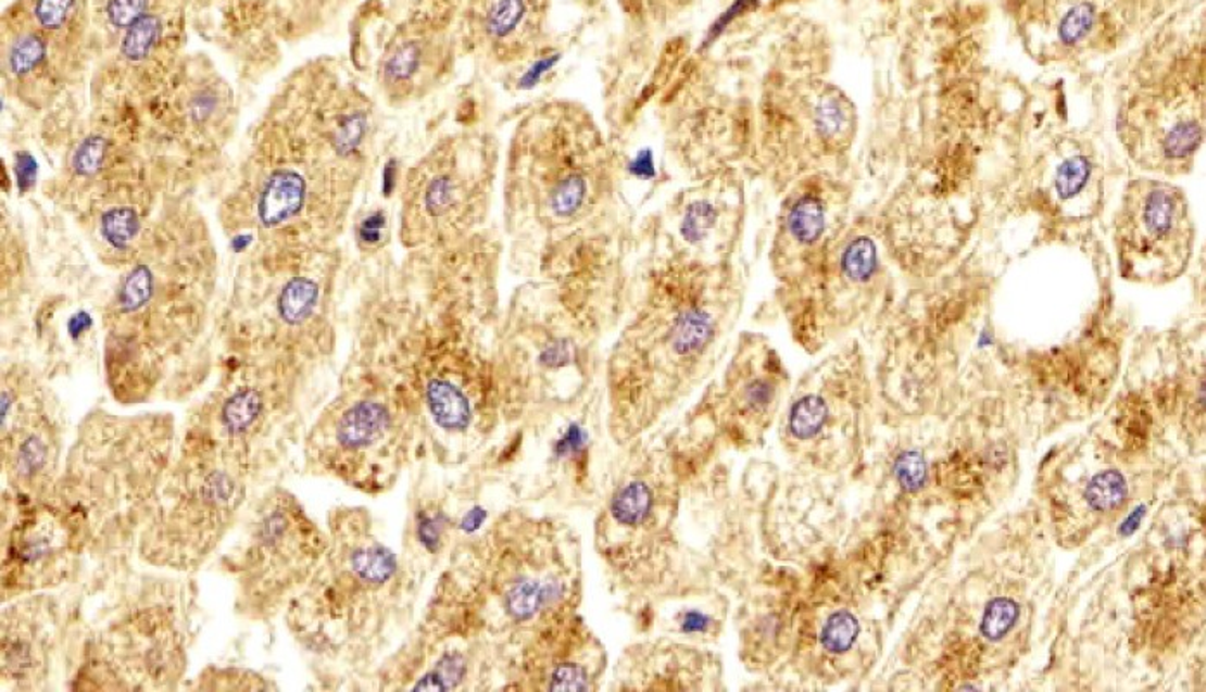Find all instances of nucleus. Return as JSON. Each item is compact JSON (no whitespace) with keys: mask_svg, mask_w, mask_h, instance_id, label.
Masks as SVG:
<instances>
[{"mask_svg":"<svg viewBox=\"0 0 1206 692\" xmlns=\"http://www.w3.org/2000/svg\"><path fill=\"white\" fill-rule=\"evenodd\" d=\"M580 595V549L568 525L506 509L455 545L419 620L489 642L502 656L540 625L578 609Z\"/></svg>","mask_w":1206,"mask_h":692,"instance_id":"1","label":"nucleus"},{"mask_svg":"<svg viewBox=\"0 0 1206 692\" xmlns=\"http://www.w3.org/2000/svg\"><path fill=\"white\" fill-rule=\"evenodd\" d=\"M326 530V553L282 618L321 680L367 684L411 629L423 582L366 507H335Z\"/></svg>","mask_w":1206,"mask_h":692,"instance_id":"2","label":"nucleus"},{"mask_svg":"<svg viewBox=\"0 0 1206 692\" xmlns=\"http://www.w3.org/2000/svg\"><path fill=\"white\" fill-rule=\"evenodd\" d=\"M662 273L607 361V428L618 445L644 437L714 370L740 302L724 262L691 256Z\"/></svg>","mask_w":1206,"mask_h":692,"instance_id":"3","label":"nucleus"},{"mask_svg":"<svg viewBox=\"0 0 1206 692\" xmlns=\"http://www.w3.org/2000/svg\"><path fill=\"white\" fill-rule=\"evenodd\" d=\"M98 569L77 600L73 691H175L187 682L198 591L189 575Z\"/></svg>","mask_w":1206,"mask_h":692,"instance_id":"4","label":"nucleus"},{"mask_svg":"<svg viewBox=\"0 0 1206 692\" xmlns=\"http://www.w3.org/2000/svg\"><path fill=\"white\" fill-rule=\"evenodd\" d=\"M179 437L177 420L162 411L118 414L96 407L81 417L49 501L96 571L136 557Z\"/></svg>","mask_w":1206,"mask_h":692,"instance_id":"5","label":"nucleus"},{"mask_svg":"<svg viewBox=\"0 0 1206 692\" xmlns=\"http://www.w3.org/2000/svg\"><path fill=\"white\" fill-rule=\"evenodd\" d=\"M321 370L285 355L229 352L187 411L179 442L233 467L259 492L280 483L331 393Z\"/></svg>","mask_w":1206,"mask_h":692,"instance_id":"6","label":"nucleus"},{"mask_svg":"<svg viewBox=\"0 0 1206 692\" xmlns=\"http://www.w3.org/2000/svg\"><path fill=\"white\" fill-rule=\"evenodd\" d=\"M1118 136L1147 172L1182 175L1205 140V42L1198 28L1172 26L1150 40L1127 73Z\"/></svg>","mask_w":1206,"mask_h":692,"instance_id":"7","label":"nucleus"},{"mask_svg":"<svg viewBox=\"0 0 1206 692\" xmlns=\"http://www.w3.org/2000/svg\"><path fill=\"white\" fill-rule=\"evenodd\" d=\"M238 537L221 557L234 591V613L250 624H271L285 615L326 553V525H319L285 485L256 495L239 521Z\"/></svg>","mask_w":1206,"mask_h":692,"instance_id":"8","label":"nucleus"},{"mask_svg":"<svg viewBox=\"0 0 1206 692\" xmlns=\"http://www.w3.org/2000/svg\"><path fill=\"white\" fill-rule=\"evenodd\" d=\"M259 493L233 467L179 442L136 559L149 568L194 574L233 536Z\"/></svg>","mask_w":1206,"mask_h":692,"instance_id":"9","label":"nucleus"},{"mask_svg":"<svg viewBox=\"0 0 1206 692\" xmlns=\"http://www.w3.org/2000/svg\"><path fill=\"white\" fill-rule=\"evenodd\" d=\"M2 498L49 501L66 455V420L46 373L30 364L2 370Z\"/></svg>","mask_w":1206,"mask_h":692,"instance_id":"10","label":"nucleus"},{"mask_svg":"<svg viewBox=\"0 0 1206 692\" xmlns=\"http://www.w3.org/2000/svg\"><path fill=\"white\" fill-rule=\"evenodd\" d=\"M1193 215L1182 187L1155 177L1130 180L1114 218L1121 276L1165 285L1185 273L1194 251Z\"/></svg>","mask_w":1206,"mask_h":692,"instance_id":"11","label":"nucleus"},{"mask_svg":"<svg viewBox=\"0 0 1206 692\" xmlns=\"http://www.w3.org/2000/svg\"><path fill=\"white\" fill-rule=\"evenodd\" d=\"M86 565L70 523L51 501L2 498V603L73 586Z\"/></svg>","mask_w":1206,"mask_h":692,"instance_id":"12","label":"nucleus"},{"mask_svg":"<svg viewBox=\"0 0 1206 692\" xmlns=\"http://www.w3.org/2000/svg\"><path fill=\"white\" fill-rule=\"evenodd\" d=\"M77 601L61 591L35 592L2 603L0 677L11 692L49 691L68 670Z\"/></svg>","mask_w":1206,"mask_h":692,"instance_id":"13","label":"nucleus"},{"mask_svg":"<svg viewBox=\"0 0 1206 692\" xmlns=\"http://www.w3.org/2000/svg\"><path fill=\"white\" fill-rule=\"evenodd\" d=\"M606 668L603 644L574 609L502 651L499 689L594 691L601 688Z\"/></svg>","mask_w":1206,"mask_h":692,"instance_id":"14","label":"nucleus"},{"mask_svg":"<svg viewBox=\"0 0 1206 692\" xmlns=\"http://www.w3.org/2000/svg\"><path fill=\"white\" fill-rule=\"evenodd\" d=\"M782 395L784 369L778 353L758 336H744L718 400L724 429L736 443L752 445L772 425Z\"/></svg>","mask_w":1206,"mask_h":692,"instance_id":"15","label":"nucleus"},{"mask_svg":"<svg viewBox=\"0 0 1206 692\" xmlns=\"http://www.w3.org/2000/svg\"><path fill=\"white\" fill-rule=\"evenodd\" d=\"M451 146L449 153H440L425 163L413 200L409 203V224L416 222L420 241H445L463 230L473 210L476 194L485 186L483 168L463 165V153Z\"/></svg>","mask_w":1206,"mask_h":692,"instance_id":"16","label":"nucleus"},{"mask_svg":"<svg viewBox=\"0 0 1206 692\" xmlns=\"http://www.w3.org/2000/svg\"><path fill=\"white\" fill-rule=\"evenodd\" d=\"M834 194V192H833ZM831 192L820 175H805L794 184L778 215L772 242L774 274L779 282L796 273L829 239L831 229Z\"/></svg>","mask_w":1206,"mask_h":692,"instance_id":"17","label":"nucleus"},{"mask_svg":"<svg viewBox=\"0 0 1206 692\" xmlns=\"http://www.w3.org/2000/svg\"><path fill=\"white\" fill-rule=\"evenodd\" d=\"M718 663L708 653L671 641L633 644L621 654L613 676V689H700L703 680L718 674Z\"/></svg>","mask_w":1206,"mask_h":692,"instance_id":"18","label":"nucleus"},{"mask_svg":"<svg viewBox=\"0 0 1206 692\" xmlns=\"http://www.w3.org/2000/svg\"><path fill=\"white\" fill-rule=\"evenodd\" d=\"M549 0H492L481 20L483 39L492 51H528L544 32Z\"/></svg>","mask_w":1206,"mask_h":692,"instance_id":"19","label":"nucleus"},{"mask_svg":"<svg viewBox=\"0 0 1206 692\" xmlns=\"http://www.w3.org/2000/svg\"><path fill=\"white\" fill-rule=\"evenodd\" d=\"M305 194V180L297 172H276L260 196V221L267 227L279 226L302 210Z\"/></svg>","mask_w":1206,"mask_h":692,"instance_id":"20","label":"nucleus"},{"mask_svg":"<svg viewBox=\"0 0 1206 692\" xmlns=\"http://www.w3.org/2000/svg\"><path fill=\"white\" fill-rule=\"evenodd\" d=\"M184 688L194 691H271L276 685L267 677L260 676L259 671L210 665Z\"/></svg>","mask_w":1206,"mask_h":692,"instance_id":"21","label":"nucleus"},{"mask_svg":"<svg viewBox=\"0 0 1206 692\" xmlns=\"http://www.w3.org/2000/svg\"><path fill=\"white\" fill-rule=\"evenodd\" d=\"M720 222H723V213L718 210L717 201L708 196H701L686 204L680 232L691 247H696V244H703L706 239L714 238Z\"/></svg>","mask_w":1206,"mask_h":692,"instance_id":"22","label":"nucleus"},{"mask_svg":"<svg viewBox=\"0 0 1206 692\" xmlns=\"http://www.w3.org/2000/svg\"><path fill=\"white\" fill-rule=\"evenodd\" d=\"M625 13L644 25H667L684 13L694 0H620Z\"/></svg>","mask_w":1206,"mask_h":692,"instance_id":"23","label":"nucleus"},{"mask_svg":"<svg viewBox=\"0 0 1206 692\" xmlns=\"http://www.w3.org/2000/svg\"><path fill=\"white\" fill-rule=\"evenodd\" d=\"M1085 498H1088L1089 506L1092 509L1103 511V513L1117 509L1127 498L1126 478L1115 469L1100 473L1089 483Z\"/></svg>","mask_w":1206,"mask_h":692,"instance_id":"24","label":"nucleus"},{"mask_svg":"<svg viewBox=\"0 0 1206 692\" xmlns=\"http://www.w3.org/2000/svg\"><path fill=\"white\" fill-rule=\"evenodd\" d=\"M858 632H860V627H858L857 618L850 612H838L829 616L828 621H826L820 641L829 653H845L854 646Z\"/></svg>","mask_w":1206,"mask_h":692,"instance_id":"25","label":"nucleus"},{"mask_svg":"<svg viewBox=\"0 0 1206 692\" xmlns=\"http://www.w3.org/2000/svg\"><path fill=\"white\" fill-rule=\"evenodd\" d=\"M1020 616V606L1009 597H997L987 606L981 620V632L989 641H1001L1015 627Z\"/></svg>","mask_w":1206,"mask_h":692,"instance_id":"26","label":"nucleus"},{"mask_svg":"<svg viewBox=\"0 0 1206 692\" xmlns=\"http://www.w3.org/2000/svg\"><path fill=\"white\" fill-rule=\"evenodd\" d=\"M162 34V20L153 14H146L142 20L134 23L127 37L122 42V52L130 61L142 60Z\"/></svg>","mask_w":1206,"mask_h":692,"instance_id":"27","label":"nucleus"},{"mask_svg":"<svg viewBox=\"0 0 1206 692\" xmlns=\"http://www.w3.org/2000/svg\"><path fill=\"white\" fill-rule=\"evenodd\" d=\"M153 274L149 273V268H134L120 288L118 297H116V312L137 311L149 302V298L153 297Z\"/></svg>","mask_w":1206,"mask_h":692,"instance_id":"28","label":"nucleus"},{"mask_svg":"<svg viewBox=\"0 0 1206 692\" xmlns=\"http://www.w3.org/2000/svg\"><path fill=\"white\" fill-rule=\"evenodd\" d=\"M43 55H46V43H43L42 37L26 34L23 37H17L16 42L11 47L9 66L16 75H25L43 60Z\"/></svg>","mask_w":1206,"mask_h":692,"instance_id":"29","label":"nucleus"},{"mask_svg":"<svg viewBox=\"0 0 1206 692\" xmlns=\"http://www.w3.org/2000/svg\"><path fill=\"white\" fill-rule=\"evenodd\" d=\"M137 227H139V222H137L136 213L130 209L111 210L102 221L104 238L115 248L127 247L128 241L136 236Z\"/></svg>","mask_w":1206,"mask_h":692,"instance_id":"30","label":"nucleus"},{"mask_svg":"<svg viewBox=\"0 0 1206 692\" xmlns=\"http://www.w3.org/2000/svg\"><path fill=\"white\" fill-rule=\"evenodd\" d=\"M35 22L46 30H60L77 11L78 0H32Z\"/></svg>","mask_w":1206,"mask_h":692,"instance_id":"31","label":"nucleus"},{"mask_svg":"<svg viewBox=\"0 0 1206 692\" xmlns=\"http://www.w3.org/2000/svg\"><path fill=\"white\" fill-rule=\"evenodd\" d=\"M895 473L904 489L918 490L927 480V464L918 452H905L896 461Z\"/></svg>","mask_w":1206,"mask_h":692,"instance_id":"32","label":"nucleus"},{"mask_svg":"<svg viewBox=\"0 0 1206 692\" xmlns=\"http://www.w3.org/2000/svg\"><path fill=\"white\" fill-rule=\"evenodd\" d=\"M148 8L149 0H108V22L115 26H133L146 16Z\"/></svg>","mask_w":1206,"mask_h":692,"instance_id":"33","label":"nucleus"},{"mask_svg":"<svg viewBox=\"0 0 1206 692\" xmlns=\"http://www.w3.org/2000/svg\"><path fill=\"white\" fill-rule=\"evenodd\" d=\"M106 142L102 137H90L75 154V171L81 175H92L101 166Z\"/></svg>","mask_w":1206,"mask_h":692,"instance_id":"34","label":"nucleus"},{"mask_svg":"<svg viewBox=\"0 0 1206 692\" xmlns=\"http://www.w3.org/2000/svg\"><path fill=\"white\" fill-rule=\"evenodd\" d=\"M17 184L22 187V191L30 189L34 186L35 177H37V165H35L34 158L30 154H20L16 165Z\"/></svg>","mask_w":1206,"mask_h":692,"instance_id":"35","label":"nucleus"},{"mask_svg":"<svg viewBox=\"0 0 1206 692\" xmlns=\"http://www.w3.org/2000/svg\"><path fill=\"white\" fill-rule=\"evenodd\" d=\"M578 4L586 5V8H594L600 4L601 0H577Z\"/></svg>","mask_w":1206,"mask_h":692,"instance_id":"36","label":"nucleus"}]
</instances>
